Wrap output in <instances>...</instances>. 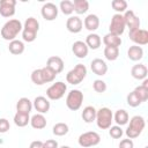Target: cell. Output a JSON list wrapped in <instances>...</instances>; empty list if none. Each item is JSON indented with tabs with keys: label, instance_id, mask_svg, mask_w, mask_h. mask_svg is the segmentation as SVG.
Wrapping results in <instances>:
<instances>
[{
	"label": "cell",
	"instance_id": "obj_1",
	"mask_svg": "<svg viewBox=\"0 0 148 148\" xmlns=\"http://www.w3.org/2000/svg\"><path fill=\"white\" fill-rule=\"evenodd\" d=\"M22 29H23V25H22L20 20L10 18L2 25V28H1V37L5 40L12 42V40L16 39L17 35L22 31Z\"/></svg>",
	"mask_w": 148,
	"mask_h": 148
},
{
	"label": "cell",
	"instance_id": "obj_2",
	"mask_svg": "<svg viewBox=\"0 0 148 148\" xmlns=\"http://www.w3.org/2000/svg\"><path fill=\"white\" fill-rule=\"evenodd\" d=\"M39 30V22L37 21V18L30 16L25 20L23 29H22V38L24 42L31 43L36 39L37 37V32Z\"/></svg>",
	"mask_w": 148,
	"mask_h": 148
},
{
	"label": "cell",
	"instance_id": "obj_3",
	"mask_svg": "<svg viewBox=\"0 0 148 148\" xmlns=\"http://www.w3.org/2000/svg\"><path fill=\"white\" fill-rule=\"evenodd\" d=\"M130 124L125 131V134L128 139H135L138 138L142 131L145 130L146 126V120L142 116H134L131 118V120H128Z\"/></svg>",
	"mask_w": 148,
	"mask_h": 148
},
{
	"label": "cell",
	"instance_id": "obj_4",
	"mask_svg": "<svg viewBox=\"0 0 148 148\" xmlns=\"http://www.w3.org/2000/svg\"><path fill=\"white\" fill-rule=\"evenodd\" d=\"M97 126L101 130H109L112 126V121H113V113L112 111L104 106L97 110L96 112V119H95Z\"/></svg>",
	"mask_w": 148,
	"mask_h": 148
},
{
	"label": "cell",
	"instance_id": "obj_5",
	"mask_svg": "<svg viewBox=\"0 0 148 148\" xmlns=\"http://www.w3.org/2000/svg\"><path fill=\"white\" fill-rule=\"evenodd\" d=\"M86 76H87V67L83 64H77L74 68H72L66 74V81L69 84L75 86V84L81 83Z\"/></svg>",
	"mask_w": 148,
	"mask_h": 148
},
{
	"label": "cell",
	"instance_id": "obj_6",
	"mask_svg": "<svg viewBox=\"0 0 148 148\" xmlns=\"http://www.w3.org/2000/svg\"><path fill=\"white\" fill-rule=\"evenodd\" d=\"M66 91H67V84L62 81H57L46 89V96L51 101H58L65 96Z\"/></svg>",
	"mask_w": 148,
	"mask_h": 148
},
{
	"label": "cell",
	"instance_id": "obj_7",
	"mask_svg": "<svg viewBox=\"0 0 148 148\" xmlns=\"http://www.w3.org/2000/svg\"><path fill=\"white\" fill-rule=\"evenodd\" d=\"M77 142H79L80 147H82V148L94 147L101 142V135L95 131H88V132L80 134Z\"/></svg>",
	"mask_w": 148,
	"mask_h": 148
},
{
	"label": "cell",
	"instance_id": "obj_8",
	"mask_svg": "<svg viewBox=\"0 0 148 148\" xmlns=\"http://www.w3.org/2000/svg\"><path fill=\"white\" fill-rule=\"evenodd\" d=\"M82 102H83V92L79 89L71 90L66 96V106L72 111L79 110L82 105Z\"/></svg>",
	"mask_w": 148,
	"mask_h": 148
},
{
	"label": "cell",
	"instance_id": "obj_9",
	"mask_svg": "<svg viewBox=\"0 0 148 148\" xmlns=\"http://www.w3.org/2000/svg\"><path fill=\"white\" fill-rule=\"evenodd\" d=\"M125 21H124V17H123V14H114L111 18V22H110V25H109V32L111 34H114L117 36H121L125 31Z\"/></svg>",
	"mask_w": 148,
	"mask_h": 148
},
{
	"label": "cell",
	"instance_id": "obj_10",
	"mask_svg": "<svg viewBox=\"0 0 148 148\" xmlns=\"http://www.w3.org/2000/svg\"><path fill=\"white\" fill-rule=\"evenodd\" d=\"M128 37L132 42L135 43V45H146L148 44V31L146 29H135L128 32Z\"/></svg>",
	"mask_w": 148,
	"mask_h": 148
},
{
	"label": "cell",
	"instance_id": "obj_11",
	"mask_svg": "<svg viewBox=\"0 0 148 148\" xmlns=\"http://www.w3.org/2000/svg\"><path fill=\"white\" fill-rule=\"evenodd\" d=\"M58 7L57 5H54L53 2H46L42 6V9H40V14L43 16L44 20L46 21H53L57 18L58 16Z\"/></svg>",
	"mask_w": 148,
	"mask_h": 148
},
{
	"label": "cell",
	"instance_id": "obj_12",
	"mask_svg": "<svg viewBox=\"0 0 148 148\" xmlns=\"http://www.w3.org/2000/svg\"><path fill=\"white\" fill-rule=\"evenodd\" d=\"M123 17H124V21H125V25H126V28H128L130 31L140 28V23H141L140 18L135 15V13L133 10L127 9L125 12V14L123 15Z\"/></svg>",
	"mask_w": 148,
	"mask_h": 148
},
{
	"label": "cell",
	"instance_id": "obj_13",
	"mask_svg": "<svg viewBox=\"0 0 148 148\" xmlns=\"http://www.w3.org/2000/svg\"><path fill=\"white\" fill-rule=\"evenodd\" d=\"M15 0H1L0 1V15L3 17H12L15 14Z\"/></svg>",
	"mask_w": 148,
	"mask_h": 148
},
{
	"label": "cell",
	"instance_id": "obj_14",
	"mask_svg": "<svg viewBox=\"0 0 148 148\" xmlns=\"http://www.w3.org/2000/svg\"><path fill=\"white\" fill-rule=\"evenodd\" d=\"M90 69L94 74L98 75V76H103L106 74L108 72V65L106 62L101 59V58H96V59H92L91 62H90Z\"/></svg>",
	"mask_w": 148,
	"mask_h": 148
},
{
	"label": "cell",
	"instance_id": "obj_15",
	"mask_svg": "<svg viewBox=\"0 0 148 148\" xmlns=\"http://www.w3.org/2000/svg\"><path fill=\"white\" fill-rule=\"evenodd\" d=\"M50 106H51V104H50L49 99L44 96H37L32 102V108H35L37 113H42V114L47 113L50 110Z\"/></svg>",
	"mask_w": 148,
	"mask_h": 148
},
{
	"label": "cell",
	"instance_id": "obj_16",
	"mask_svg": "<svg viewBox=\"0 0 148 148\" xmlns=\"http://www.w3.org/2000/svg\"><path fill=\"white\" fill-rule=\"evenodd\" d=\"M66 28L72 34H77L83 28V21L79 16H69L66 21Z\"/></svg>",
	"mask_w": 148,
	"mask_h": 148
},
{
	"label": "cell",
	"instance_id": "obj_17",
	"mask_svg": "<svg viewBox=\"0 0 148 148\" xmlns=\"http://www.w3.org/2000/svg\"><path fill=\"white\" fill-rule=\"evenodd\" d=\"M72 52L74 53V56L76 58L83 59V58H86L88 56L89 49H88V46L86 45V43L83 40H76L72 45Z\"/></svg>",
	"mask_w": 148,
	"mask_h": 148
},
{
	"label": "cell",
	"instance_id": "obj_18",
	"mask_svg": "<svg viewBox=\"0 0 148 148\" xmlns=\"http://www.w3.org/2000/svg\"><path fill=\"white\" fill-rule=\"evenodd\" d=\"M46 66L49 68H51L58 75L59 73H61L64 71L65 64H64V60L60 57H58V56H51V57H49V59L46 61Z\"/></svg>",
	"mask_w": 148,
	"mask_h": 148
},
{
	"label": "cell",
	"instance_id": "obj_19",
	"mask_svg": "<svg viewBox=\"0 0 148 148\" xmlns=\"http://www.w3.org/2000/svg\"><path fill=\"white\" fill-rule=\"evenodd\" d=\"M131 74L136 80H145V79H147L148 68H147V66L145 64H136V65H134L132 67Z\"/></svg>",
	"mask_w": 148,
	"mask_h": 148
},
{
	"label": "cell",
	"instance_id": "obj_20",
	"mask_svg": "<svg viewBox=\"0 0 148 148\" xmlns=\"http://www.w3.org/2000/svg\"><path fill=\"white\" fill-rule=\"evenodd\" d=\"M83 25H84V28L87 30L94 32L99 27V18H98V16L96 14H89V15H87L86 18H84V21H83Z\"/></svg>",
	"mask_w": 148,
	"mask_h": 148
},
{
	"label": "cell",
	"instance_id": "obj_21",
	"mask_svg": "<svg viewBox=\"0 0 148 148\" xmlns=\"http://www.w3.org/2000/svg\"><path fill=\"white\" fill-rule=\"evenodd\" d=\"M32 110V102L27 97H21L16 103V112L29 114Z\"/></svg>",
	"mask_w": 148,
	"mask_h": 148
},
{
	"label": "cell",
	"instance_id": "obj_22",
	"mask_svg": "<svg viewBox=\"0 0 148 148\" xmlns=\"http://www.w3.org/2000/svg\"><path fill=\"white\" fill-rule=\"evenodd\" d=\"M86 45L88 46V49H91V50H97L101 44H102V38L98 34H95V32H90L87 37H86Z\"/></svg>",
	"mask_w": 148,
	"mask_h": 148
},
{
	"label": "cell",
	"instance_id": "obj_23",
	"mask_svg": "<svg viewBox=\"0 0 148 148\" xmlns=\"http://www.w3.org/2000/svg\"><path fill=\"white\" fill-rule=\"evenodd\" d=\"M103 43L105 46H112V47H119L123 43L121 40V37L120 36H117L114 34H111V32H108L106 35H104L103 37Z\"/></svg>",
	"mask_w": 148,
	"mask_h": 148
},
{
	"label": "cell",
	"instance_id": "obj_24",
	"mask_svg": "<svg viewBox=\"0 0 148 148\" xmlns=\"http://www.w3.org/2000/svg\"><path fill=\"white\" fill-rule=\"evenodd\" d=\"M127 57L132 61H139L143 58V49L139 45H132L127 50Z\"/></svg>",
	"mask_w": 148,
	"mask_h": 148
},
{
	"label": "cell",
	"instance_id": "obj_25",
	"mask_svg": "<svg viewBox=\"0 0 148 148\" xmlns=\"http://www.w3.org/2000/svg\"><path fill=\"white\" fill-rule=\"evenodd\" d=\"M46 118L42 113H36L30 118V125L35 130H43L46 127Z\"/></svg>",
	"mask_w": 148,
	"mask_h": 148
},
{
	"label": "cell",
	"instance_id": "obj_26",
	"mask_svg": "<svg viewBox=\"0 0 148 148\" xmlns=\"http://www.w3.org/2000/svg\"><path fill=\"white\" fill-rule=\"evenodd\" d=\"M130 120V116H128V112L124 109H119L114 112L113 114V121H116V124L118 126H124L128 123Z\"/></svg>",
	"mask_w": 148,
	"mask_h": 148
},
{
	"label": "cell",
	"instance_id": "obj_27",
	"mask_svg": "<svg viewBox=\"0 0 148 148\" xmlns=\"http://www.w3.org/2000/svg\"><path fill=\"white\" fill-rule=\"evenodd\" d=\"M24 43L20 39H14L12 42H9V45H8V50L14 56H18V54H22L24 52Z\"/></svg>",
	"mask_w": 148,
	"mask_h": 148
},
{
	"label": "cell",
	"instance_id": "obj_28",
	"mask_svg": "<svg viewBox=\"0 0 148 148\" xmlns=\"http://www.w3.org/2000/svg\"><path fill=\"white\" fill-rule=\"evenodd\" d=\"M96 112H97V110L94 106L88 105V106H86L83 109V111L81 113V117H82V119H83L84 123L90 124V123L95 121V119H96Z\"/></svg>",
	"mask_w": 148,
	"mask_h": 148
},
{
	"label": "cell",
	"instance_id": "obj_29",
	"mask_svg": "<svg viewBox=\"0 0 148 148\" xmlns=\"http://www.w3.org/2000/svg\"><path fill=\"white\" fill-rule=\"evenodd\" d=\"M73 7L74 12L76 14H84L89 9V2L87 0H74L73 1Z\"/></svg>",
	"mask_w": 148,
	"mask_h": 148
},
{
	"label": "cell",
	"instance_id": "obj_30",
	"mask_svg": "<svg viewBox=\"0 0 148 148\" xmlns=\"http://www.w3.org/2000/svg\"><path fill=\"white\" fill-rule=\"evenodd\" d=\"M14 124L18 127H25L28 124H30V117L25 113L16 112L14 116Z\"/></svg>",
	"mask_w": 148,
	"mask_h": 148
},
{
	"label": "cell",
	"instance_id": "obj_31",
	"mask_svg": "<svg viewBox=\"0 0 148 148\" xmlns=\"http://www.w3.org/2000/svg\"><path fill=\"white\" fill-rule=\"evenodd\" d=\"M104 57L109 61H114L119 57V47H112V46H105L104 49Z\"/></svg>",
	"mask_w": 148,
	"mask_h": 148
},
{
	"label": "cell",
	"instance_id": "obj_32",
	"mask_svg": "<svg viewBox=\"0 0 148 148\" xmlns=\"http://www.w3.org/2000/svg\"><path fill=\"white\" fill-rule=\"evenodd\" d=\"M68 131H69V127L66 123H57L52 128V133L56 136H64L68 133Z\"/></svg>",
	"mask_w": 148,
	"mask_h": 148
},
{
	"label": "cell",
	"instance_id": "obj_33",
	"mask_svg": "<svg viewBox=\"0 0 148 148\" xmlns=\"http://www.w3.org/2000/svg\"><path fill=\"white\" fill-rule=\"evenodd\" d=\"M111 7L117 12V14H121L127 10V2L125 0H113L111 2Z\"/></svg>",
	"mask_w": 148,
	"mask_h": 148
},
{
	"label": "cell",
	"instance_id": "obj_34",
	"mask_svg": "<svg viewBox=\"0 0 148 148\" xmlns=\"http://www.w3.org/2000/svg\"><path fill=\"white\" fill-rule=\"evenodd\" d=\"M59 9L61 10V13L64 15H71L74 12V7H73V1L69 0H62L59 3Z\"/></svg>",
	"mask_w": 148,
	"mask_h": 148
},
{
	"label": "cell",
	"instance_id": "obj_35",
	"mask_svg": "<svg viewBox=\"0 0 148 148\" xmlns=\"http://www.w3.org/2000/svg\"><path fill=\"white\" fill-rule=\"evenodd\" d=\"M42 75H43V80H44V83H50V82H53L57 74L51 69L49 68L47 66L43 67L42 68Z\"/></svg>",
	"mask_w": 148,
	"mask_h": 148
},
{
	"label": "cell",
	"instance_id": "obj_36",
	"mask_svg": "<svg viewBox=\"0 0 148 148\" xmlns=\"http://www.w3.org/2000/svg\"><path fill=\"white\" fill-rule=\"evenodd\" d=\"M126 102H127V104H128L131 108H136V106L141 105V103H142V101L139 98V96L136 95V92H135L134 90L131 91V92L127 95Z\"/></svg>",
	"mask_w": 148,
	"mask_h": 148
},
{
	"label": "cell",
	"instance_id": "obj_37",
	"mask_svg": "<svg viewBox=\"0 0 148 148\" xmlns=\"http://www.w3.org/2000/svg\"><path fill=\"white\" fill-rule=\"evenodd\" d=\"M31 81L32 83H35L36 86H43L44 84V80H43V75H42V68H37L34 69L31 72Z\"/></svg>",
	"mask_w": 148,
	"mask_h": 148
},
{
	"label": "cell",
	"instance_id": "obj_38",
	"mask_svg": "<svg viewBox=\"0 0 148 148\" xmlns=\"http://www.w3.org/2000/svg\"><path fill=\"white\" fill-rule=\"evenodd\" d=\"M109 134L112 139H121V136L124 134V131H123L121 126L114 125V126H111L109 128Z\"/></svg>",
	"mask_w": 148,
	"mask_h": 148
},
{
	"label": "cell",
	"instance_id": "obj_39",
	"mask_svg": "<svg viewBox=\"0 0 148 148\" xmlns=\"http://www.w3.org/2000/svg\"><path fill=\"white\" fill-rule=\"evenodd\" d=\"M134 91L136 92V95L139 96V98L142 101V103L148 99V88L147 87H143V86L140 84V86H138L134 89Z\"/></svg>",
	"mask_w": 148,
	"mask_h": 148
},
{
	"label": "cell",
	"instance_id": "obj_40",
	"mask_svg": "<svg viewBox=\"0 0 148 148\" xmlns=\"http://www.w3.org/2000/svg\"><path fill=\"white\" fill-rule=\"evenodd\" d=\"M106 88H108V87H106V83H105L103 80L97 79V80H95L94 83H92V89H94L96 92H98V94L105 92Z\"/></svg>",
	"mask_w": 148,
	"mask_h": 148
},
{
	"label": "cell",
	"instance_id": "obj_41",
	"mask_svg": "<svg viewBox=\"0 0 148 148\" xmlns=\"http://www.w3.org/2000/svg\"><path fill=\"white\" fill-rule=\"evenodd\" d=\"M10 128V124L6 118H0V133H6Z\"/></svg>",
	"mask_w": 148,
	"mask_h": 148
},
{
	"label": "cell",
	"instance_id": "obj_42",
	"mask_svg": "<svg viewBox=\"0 0 148 148\" xmlns=\"http://www.w3.org/2000/svg\"><path fill=\"white\" fill-rule=\"evenodd\" d=\"M119 148H134V142L132 139H123L119 142Z\"/></svg>",
	"mask_w": 148,
	"mask_h": 148
},
{
	"label": "cell",
	"instance_id": "obj_43",
	"mask_svg": "<svg viewBox=\"0 0 148 148\" xmlns=\"http://www.w3.org/2000/svg\"><path fill=\"white\" fill-rule=\"evenodd\" d=\"M43 148H59L58 141L54 139H49L43 142Z\"/></svg>",
	"mask_w": 148,
	"mask_h": 148
},
{
	"label": "cell",
	"instance_id": "obj_44",
	"mask_svg": "<svg viewBox=\"0 0 148 148\" xmlns=\"http://www.w3.org/2000/svg\"><path fill=\"white\" fill-rule=\"evenodd\" d=\"M29 148H43V141L40 140H35L30 143Z\"/></svg>",
	"mask_w": 148,
	"mask_h": 148
},
{
	"label": "cell",
	"instance_id": "obj_45",
	"mask_svg": "<svg viewBox=\"0 0 148 148\" xmlns=\"http://www.w3.org/2000/svg\"><path fill=\"white\" fill-rule=\"evenodd\" d=\"M59 148H71L69 146H61V147H59Z\"/></svg>",
	"mask_w": 148,
	"mask_h": 148
},
{
	"label": "cell",
	"instance_id": "obj_46",
	"mask_svg": "<svg viewBox=\"0 0 148 148\" xmlns=\"http://www.w3.org/2000/svg\"><path fill=\"white\" fill-rule=\"evenodd\" d=\"M145 148H148V147H145Z\"/></svg>",
	"mask_w": 148,
	"mask_h": 148
}]
</instances>
